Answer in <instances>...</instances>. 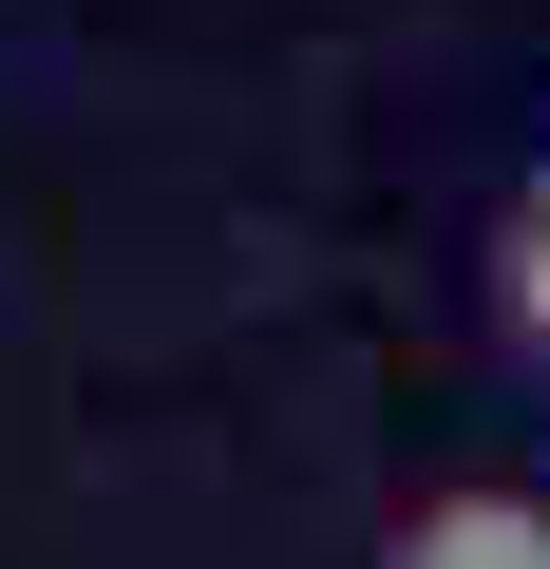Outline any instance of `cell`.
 <instances>
[{"label":"cell","instance_id":"cell-1","mask_svg":"<svg viewBox=\"0 0 550 569\" xmlns=\"http://www.w3.org/2000/svg\"><path fill=\"white\" fill-rule=\"evenodd\" d=\"M380 569H550V512L531 493H418Z\"/></svg>","mask_w":550,"mask_h":569},{"label":"cell","instance_id":"cell-2","mask_svg":"<svg viewBox=\"0 0 550 569\" xmlns=\"http://www.w3.org/2000/svg\"><path fill=\"white\" fill-rule=\"evenodd\" d=\"M493 305H512V342L550 361V171L512 190V228H493Z\"/></svg>","mask_w":550,"mask_h":569}]
</instances>
